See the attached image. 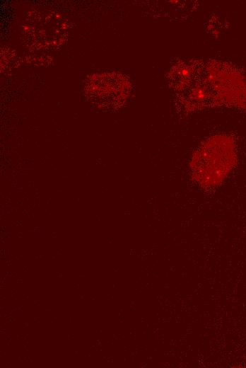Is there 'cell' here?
Here are the masks:
<instances>
[{
  "label": "cell",
  "mask_w": 246,
  "mask_h": 368,
  "mask_svg": "<svg viewBox=\"0 0 246 368\" xmlns=\"http://www.w3.org/2000/svg\"><path fill=\"white\" fill-rule=\"evenodd\" d=\"M235 138L230 134L215 135L194 153L190 162L192 178L207 188L220 185L238 164Z\"/></svg>",
  "instance_id": "obj_1"
}]
</instances>
